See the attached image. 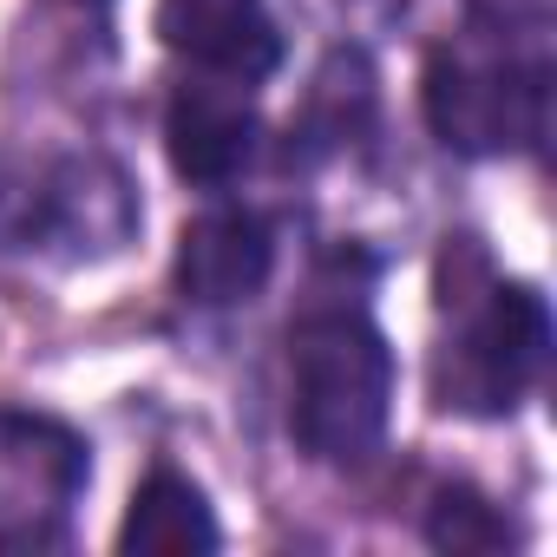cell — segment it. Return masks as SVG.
<instances>
[{"instance_id":"obj_1","label":"cell","mask_w":557,"mask_h":557,"mask_svg":"<svg viewBox=\"0 0 557 557\" xmlns=\"http://www.w3.org/2000/svg\"><path fill=\"white\" fill-rule=\"evenodd\" d=\"M394 420V348L355 309L309 315L289 335V433L322 466H361Z\"/></svg>"},{"instance_id":"obj_2","label":"cell","mask_w":557,"mask_h":557,"mask_svg":"<svg viewBox=\"0 0 557 557\" xmlns=\"http://www.w3.org/2000/svg\"><path fill=\"white\" fill-rule=\"evenodd\" d=\"M440 309L453 315V335L433 355V400L446 413H472V420H498L511 413L550 361V309L531 283H479V296H466L459 283H446Z\"/></svg>"},{"instance_id":"obj_3","label":"cell","mask_w":557,"mask_h":557,"mask_svg":"<svg viewBox=\"0 0 557 557\" xmlns=\"http://www.w3.org/2000/svg\"><path fill=\"white\" fill-rule=\"evenodd\" d=\"M426 125L459 158H498L544 138V73H518L505 53L440 47L426 60Z\"/></svg>"},{"instance_id":"obj_4","label":"cell","mask_w":557,"mask_h":557,"mask_svg":"<svg viewBox=\"0 0 557 557\" xmlns=\"http://www.w3.org/2000/svg\"><path fill=\"white\" fill-rule=\"evenodd\" d=\"M86 485V440L47 413L0 407V550L47 544Z\"/></svg>"},{"instance_id":"obj_5","label":"cell","mask_w":557,"mask_h":557,"mask_svg":"<svg viewBox=\"0 0 557 557\" xmlns=\"http://www.w3.org/2000/svg\"><path fill=\"white\" fill-rule=\"evenodd\" d=\"M132 230H138V197L106 158H66L34 190V236L73 262L112 256Z\"/></svg>"},{"instance_id":"obj_6","label":"cell","mask_w":557,"mask_h":557,"mask_svg":"<svg viewBox=\"0 0 557 557\" xmlns=\"http://www.w3.org/2000/svg\"><path fill=\"white\" fill-rule=\"evenodd\" d=\"M158 40L210 79L236 86L269 79L283 60V34L262 0H158Z\"/></svg>"},{"instance_id":"obj_7","label":"cell","mask_w":557,"mask_h":557,"mask_svg":"<svg viewBox=\"0 0 557 557\" xmlns=\"http://www.w3.org/2000/svg\"><path fill=\"white\" fill-rule=\"evenodd\" d=\"M256 106L243 99L236 79H197V86H177L171 92V112H164V151H171V171L184 184H230L249 171L256 158Z\"/></svg>"},{"instance_id":"obj_8","label":"cell","mask_w":557,"mask_h":557,"mask_svg":"<svg viewBox=\"0 0 557 557\" xmlns=\"http://www.w3.org/2000/svg\"><path fill=\"white\" fill-rule=\"evenodd\" d=\"M275 269V236L256 210H210L177 236V289L197 309H236L262 296Z\"/></svg>"},{"instance_id":"obj_9","label":"cell","mask_w":557,"mask_h":557,"mask_svg":"<svg viewBox=\"0 0 557 557\" xmlns=\"http://www.w3.org/2000/svg\"><path fill=\"white\" fill-rule=\"evenodd\" d=\"M119 550H158V557H190V550H216V518H210V498L158 466L138 492H132V511L119 524Z\"/></svg>"},{"instance_id":"obj_10","label":"cell","mask_w":557,"mask_h":557,"mask_svg":"<svg viewBox=\"0 0 557 557\" xmlns=\"http://www.w3.org/2000/svg\"><path fill=\"white\" fill-rule=\"evenodd\" d=\"M368 106H374V73H368V60L361 53H335L329 66H322V79H315V99H309V138H322V145H342L361 119H368Z\"/></svg>"},{"instance_id":"obj_11","label":"cell","mask_w":557,"mask_h":557,"mask_svg":"<svg viewBox=\"0 0 557 557\" xmlns=\"http://www.w3.org/2000/svg\"><path fill=\"white\" fill-rule=\"evenodd\" d=\"M426 544L433 550H453V557H485V550H505L511 544V524L466 485H446L433 498V518H426Z\"/></svg>"},{"instance_id":"obj_12","label":"cell","mask_w":557,"mask_h":557,"mask_svg":"<svg viewBox=\"0 0 557 557\" xmlns=\"http://www.w3.org/2000/svg\"><path fill=\"white\" fill-rule=\"evenodd\" d=\"M73 8H106V0H73Z\"/></svg>"}]
</instances>
